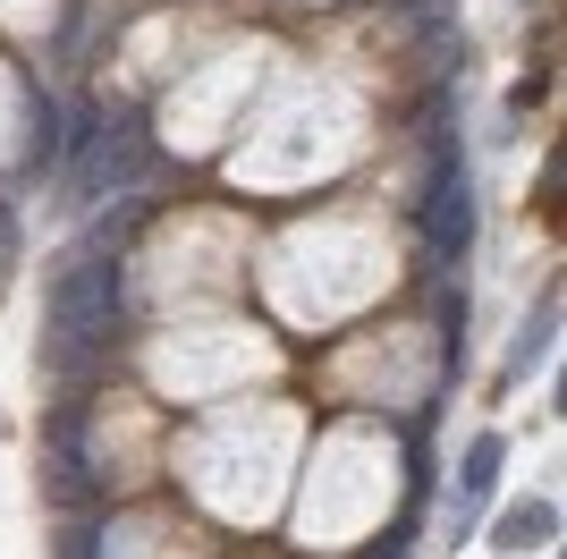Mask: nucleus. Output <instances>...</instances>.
<instances>
[{
  "label": "nucleus",
  "mask_w": 567,
  "mask_h": 559,
  "mask_svg": "<svg viewBox=\"0 0 567 559\" xmlns=\"http://www.w3.org/2000/svg\"><path fill=\"white\" fill-rule=\"evenodd\" d=\"M542 526H551L542 509H517V517H508V526H500V543H525V534H542Z\"/></svg>",
  "instance_id": "1"
}]
</instances>
